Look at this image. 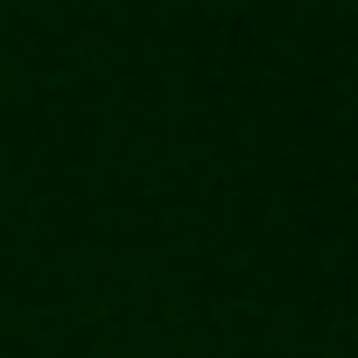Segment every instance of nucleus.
Returning <instances> with one entry per match:
<instances>
[]
</instances>
